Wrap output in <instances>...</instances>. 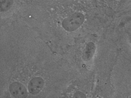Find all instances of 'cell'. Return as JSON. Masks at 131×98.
Returning a JSON list of instances; mask_svg holds the SVG:
<instances>
[{"instance_id":"obj_3","label":"cell","mask_w":131,"mask_h":98,"mask_svg":"<svg viewBox=\"0 0 131 98\" xmlns=\"http://www.w3.org/2000/svg\"><path fill=\"white\" fill-rule=\"evenodd\" d=\"M45 84L44 80L40 77H35L31 80L28 84V91L31 95H36L42 89Z\"/></svg>"},{"instance_id":"obj_6","label":"cell","mask_w":131,"mask_h":98,"mask_svg":"<svg viewBox=\"0 0 131 98\" xmlns=\"http://www.w3.org/2000/svg\"><path fill=\"white\" fill-rule=\"evenodd\" d=\"M74 97H86V95L85 94H83L81 92H76L74 94Z\"/></svg>"},{"instance_id":"obj_4","label":"cell","mask_w":131,"mask_h":98,"mask_svg":"<svg viewBox=\"0 0 131 98\" xmlns=\"http://www.w3.org/2000/svg\"><path fill=\"white\" fill-rule=\"evenodd\" d=\"M95 51H96V46L94 43L92 42H88L83 53V57H82L83 59L85 61H90L94 56Z\"/></svg>"},{"instance_id":"obj_5","label":"cell","mask_w":131,"mask_h":98,"mask_svg":"<svg viewBox=\"0 0 131 98\" xmlns=\"http://www.w3.org/2000/svg\"><path fill=\"white\" fill-rule=\"evenodd\" d=\"M13 4V0H0V10L2 12H6L10 10Z\"/></svg>"},{"instance_id":"obj_1","label":"cell","mask_w":131,"mask_h":98,"mask_svg":"<svg viewBox=\"0 0 131 98\" xmlns=\"http://www.w3.org/2000/svg\"><path fill=\"white\" fill-rule=\"evenodd\" d=\"M84 19L85 17L82 13H74L63 20L62 27L68 31H74L81 26Z\"/></svg>"},{"instance_id":"obj_2","label":"cell","mask_w":131,"mask_h":98,"mask_svg":"<svg viewBox=\"0 0 131 98\" xmlns=\"http://www.w3.org/2000/svg\"><path fill=\"white\" fill-rule=\"evenodd\" d=\"M10 93L14 97L23 98L27 96V91L23 84L18 82H14L9 87Z\"/></svg>"}]
</instances>
